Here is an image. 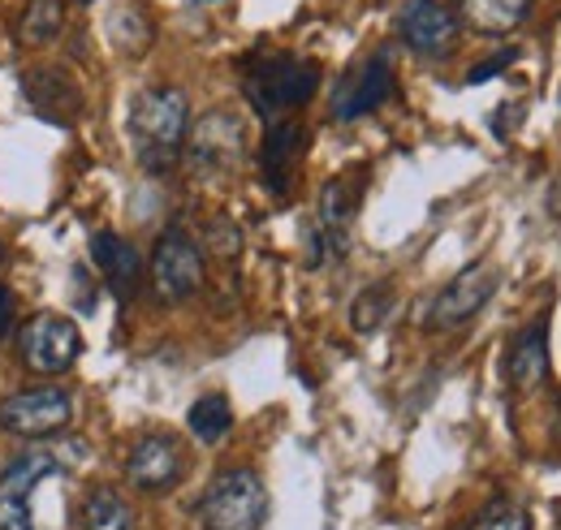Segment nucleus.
Here are the masks:
<instances>
[{
  "label": "nucleus",
  "mask_w": 561,
  "mask_h": 530,
  "mask_svg": "<svg viewBox=\"0 0 561 530\" xmlns=\"http://www.w3.org/2000/svg\"><path fill=\"white\" fill-rule=\"evenodd\" d=\"M191 134V100L182 87H142L130 104V138L147 173H169Z\"/></svg>",
  "instance_id": "nucleus-1"
},
{
  "label": "nucleus",
  "mask_w": 561,
  "mask_h": 530,
  "mask_svg": "<svg viewBox=\"0 0 561 530\" xmlns=\"http://www.w3.org/2000/svg\"><path fill=\"white\" fill-rule=\"evenodd\" d=\"M320 66L307 61V57H251L247 61V100L260 117H280L289 108H302L316 91H320Z\"/></svg>",
  "instance_id": "nucleus-2"
},
{
  "label": "nucleus",
  "mask_w": 561,
  "mask_h": 530,
  "mask_svg": "<svg viewBox=\"0 0 561 530\" xmlns=\"http://www.w3.org/2000/svg\"><path fill=\"white\" fill-rule=\"evenodd\" d=\"M264 518H268V487L247 465L216 474L199 500L204 530H260Z\"/></svg>",
  "instance_id": "nucleus-3"
},
{
  "label": "nucleus",
  "mask_w": 561,
  "mask_h": 530,
  "mask_svg": "<svg viewBox=\"0 0 561 530\" xmlns=\"http://www.w3.org/2000/svg\"><path fill=\"white\" fill-rule=\"evenodd\" d=\"M66 474L61 449H26L0 474V530H39L35 522V492Z\"/></svg>",
  "instance_id": "nucleus-4"
},
{
  "label": "nucleus",
  "mask_w": 561,
  "mask_h": 530,
  "mask_svg": "<svg viewBox=\"0 0 561 530\" xmlns=\"http://www.w3.org/2000/svg\"><path fill=\"white\" fill-rule=\"evenodd\" d=\"M73 418V401L57 384H39V389H18L0 401V431L22 436V440H44V436H61Z\"/></svg>",
  "instance_id": "nucleus-5"
},
{
  "label": "nucleus",
  "mask_w": 561,
  "mask_h": 530,
  "mask_svg": "<svg viewBox=\"0 0 561 530\" xmlns=\"http://www.w3.org/2000/svg\"><path fill=\"white\" fill-rule=\"evenodd\" d=\"M18 349H22V362L26 371L35 376H61L70 371L82 354V332L70 315H57V311H39L35 320H26L18 332Z\"/></svg>",
  "instance_id": "nucleus-6"
},
{
  "label": "nucleus",
  "mask_w": 561,
  "mask_h": 530,
  "mask_svg": "<svg viewBox=\"0 0 561 530\" xmlns=\"http://www.w3.org/2000/svg\"><path fill=\"white\" fill-rule=\"evenodd\" d=\"M204 285V251L191 233L169 229L151 251V289L160 302H186Z\"/></svg>",
  "instance_id": "nucleus-7"
},
{
  "label": "nucleus",
  "mask_w": 561,
  "mask_h": 530,
  "mask_svg": "<svg viewBox=\"0 0 561 530\" xmlns=\"http://www.w3.org/2000/svg\"><path fill=\"white\" fill-rule=\"evenodd\" d=\"M501 285V272L492 264H471L467 272H458L427 307V329L445 332V329H462L471 315H480L489 307V298Z\"/></svg>",
  "instance_id": "nucleus-8"
},
{
  "label": "nucleus",
  "mask_w": 561,
  "mask_h": 530,
  "mask_svg": "<svg viewBox=\"0 0 561 530\" xmlns=\"http://www.w3.org/2000/svg\"><path fill=\"white\" fill-rule=\"evenodd\" d=\"M389 95H393V57H389V48H380V53H371L363 66H354L337 82V91H333V117L337 122H358V117L376 113Z\"/></svg>",
  "instance_id": "nucleus-9"
},
{
  "label": "nucleus",
  "mask_w": 561,
  "mask_h": 530,
  "mask_svg": "<svg viewBox=\"0 0 561 530\" xmlns=\"http://www.w3.org/2000/svg\"><path fill=\"white\" fill-rule=\"evenodd\" d=\"M398 39L420 57H449L458 44V13L440 0H407L398 9Z\"/></svg>",
  "instance_id": "nucleus-10"
},
{
  "label": "nucleus",
  "mask_w": 561,
  "mask_h": 530,
  "mask_svg": "<svg viewBox=\"0 0 561 530\" xmlns=\"http://www.w3.org/2000/svg\"><path fill=\"white\" fill-rule=\"evenodd\" d=\"M126 474H130V483H135L139 492L160 496V492H169V487L182 483V474H186V453H182V445H178L173 436L151 431V436H139V440H135V449H130V458H126Z\"/></svg>",
  "instance_id": "nucleus-11"
},
{
  "label": "nucleus",
  "mask_w": 561,
  "mask_h": 530,
  "mask_svg": "<svg viewBox=\"0 0 561 530\" xmlns=\"http://www.w3.org/2000/svg\"><path fill=\"white\" fill-rule=\"evenodd\" d=\"M302 151H307V130L298 122H273L268 126L264 142H260V177H264L273 199H289Z\"/></svg>",
  "instance_id": "nucleus-12"
},
{
  "label": "nucleus",
  "mask_w": 561,
  "mask_h": 530,
  "mask_svg": "<svg viewBox=\"0 0 561 530\" xmlns=\"http://www.w3.org/2000/svg\"><path fill=\"white\" fill-rule=\"evenodd\" d=\"M186 138H191L186 142V155L204 173H225L242 155V122L233 113H208V117H199V126H191Z\"/></svg>",
  "instance_id": "nucleus-13"
},
{
  "label": "nucleus",
  "mask_w": 561,
  "mask_h": 530,
  "mask_svg": "<svg viewBox=\"0 0 561 530\" xmlns=\"http://www.w3.org/2000/svg\"><path fill=\"white\" fill-rule=\"evenodd\" d=\"M363 191L354 186L351 177H333L324 191H320V220H316V233L324 242V255L329 260H346L351 251V220L358 211Z\"/></svg>",
  "instance_id": "nucleus-14"
},
{
  "label": "nucleus",
  "mask_w": 561,
  "mask_h": 530,
  "mask_svg": "<svg viewBox=\"0 0 561 530\" xmlns=\"http://www.w3.org/2000/svg\"><path fill=\"white\" fill-rule=\"evenodd\" d=\"M510 384L518 393H536L549 380V320H531L527 329L510 341Z\"/></svg>",
  "instance_id": "nucleus-15"
},
{
  "label": "nucleus",
  "mask_w": 561,
  "mask_h": 530,
  "mask_svg": "<svg viewBox=\"0 0 561 530\" xmlns=\"http://www.w3.org/2000/svg\"><path fill=\"white\" fill-rule=\"evenodd\" d=\"M26 100L53 126H73L82 113V95L61 69H31L26 73Z\"/></svg>",
  "instance_id": "nucleus-16"
},
{
  "label": "nucleus",
  "mask_w": 561,
  "mask_h": 530,
  "mask_svg": "<svg viewBox=\"0 0 561 530\" xmlns=\"http://www.w3.org/2000/svg\"><path fill=\"white\" fill-rule=\"evenodd\" d=\"M91 260L104 272L108 289H113L122 302L135 298V289H139V280H142V260L122 233H95V238H91Z\"/></svg>",
  "instance_id": "nucleus-17"
},
{
  "label": "nucleus",
  "mask_w": 561,
  "mask_h": 530,
  "mask_svg": "<svg viewBox=\"0 0 561 530\" xmlns=\"http://www.w3.org/2000/svg\"><path fill=\"white\" fill-rule=\"evenodd\" d=\"M82 530H139L135 505L117 487H95L82 500Z\"/></svg>",
  "instance_id": "nucleus-18"
},
{
  "label": "nucleus",
  "mask_w": 561,
  "mask_h": 530,
  "mask_svg": "<svg viewBox=\"0 0 561 530\" xmlns=\"http://www.w3.org/2000/svg\"><path fill=\"white\" fill-rule=\"evenodd\" d=\"M104 31H108V39H113V48L117 53H126V57H142L147 48H151V22H147V13H142L139 4H130V0H122V4H113L108 9V22H104Z\"/></svg>",
  "instance_id": "nucleus-19"
},
{
  "label": "nucleus",
  "mask_w": 561,
  "mask_h": 530,
  "mask_svg": "<svg viewBox=\"0 0 561 530\" xmlns=\"http://www.w3.org/2000/svg\"><path fill=\"white\" fill-rule=\"evenodd\" d=\"M527 9L531 0H462V18L480 35H510L514 26H523Z\"/></svg>",
  "instance_id": "nucleus-20"
},
{
  "label": "nucleus",
  "mask_w": 561,
  "mask_h": 530,
  "mask_svg": "<svg viewBox=\"0 0 561 530\" xmlns=\"http://www.w3.org/2000/svg\"><path fill=\"white\" fill-rule=\"evenodd\" d=\"M186 427H191V436L199 445H220L229 436V427H233V405H229V398L225 393H204V398L186 410Z\"/></svg>",
  "instance_id": "nucleus-21"
},
{
  "label": "nucleus",
  "mask_w": 561,
  "mask_h": 530,
  "mask_svg": "<svg viewBox=\"0 0 561 530\" xmlns=\"http://www.w3.org/2000/svg\"><path fill=\"white\" fill-rule=\"evenodd\" d=\"M61 26H66V4L61 0H31L22 22H18V35H22V44L44 48L61 35Z\"/></svg>",
  "instance_id": "nucleus-22"
},
{
  "label": "nucleus",
  "mask_w": 561,
  "mask_h": 530,
  "mask_svg": "<svg viewBox=\"0 0 561 530\" xmlns=\"http://www.w3.org/2000/svg\"><path fill=\"white\" fill-rule=\"evenodd\" d=\"M389 311H393V285H367L358 298H354V307H351V324L354 332H376L385 320H389Z\"/></svg>",
  "instance_id": "nucleus-23"
},
{
  "label": "nucleus",
  "mask_w": 561,
  "mask_h": 530,
  "mask_svg": "<svg viewBox=\"0 0 561 530\" xmlns=\"http://www.w3.org/2000/svg\"><path fill=\"white\" fill-rule=\"evenodd\" d=\"M467 530H531V514L523 505H514V500H492Z\"/></svg>",
  "instance_id": "nucleus-24"
},
{
  "label": "nucleus",
  "mask_w": 561,
  "mask_h": 530,
  "mask_svg": "<svg viewBox=\"0 0 561 530\" xmlns=\"http://www.w3.org/2000/svg\"><path fill=\"white\" fill-rule=\"evenodd\" d=\"M514 61H518V48H505V53H496V57H489V61H480V66L467 73V87H480V82H489V78H496V73H505Z\"/></svg>",
  "instance_id": "nucleus-25"
},
{
  "label": "nucleus",
  "mask_w": 561,
  "mask_h": 530,
  "mask_svg": "<svg viewBox=\"0 0 561 530\" xmlns=\"http://www.w3.org/2000/svg\"><path fill=\"white\" fill-rule=\"evenodd\" d=\"M9 324H13V298H9V289L0 285V336L9 332Z\"/></svg>",
  "instance_id": "nucleus-26"
},
{
  "label": "nucleus",
  "mask_w": 561,
  "mask_h": 530,
  "mask_svg": "<svg viewBox=\"0 0 561 530\" xmlns=\"http://www.w3.org/2000/svg\"><path fill=\"white\" fill-rule=\"evenodd\" d=\"M0 264H4V242H0Z\"/></svg>",
  "instance_id": "nucleus-27"
},
{
  "label": "nucleus",
  "mask_w": 561,
  "mask_h": 530,
  "mask_svg": "<svg viewBox=\"0 0 561 530\" xmlns=\"http://www.w3.org/2000/svg\"><path fill=\"white\" fill-rule=\"evenodd\" d=\"M78 4H91V0H78Z\"/></svg>",
  "instance_id": "nucleus-28"
}]
</instances>
